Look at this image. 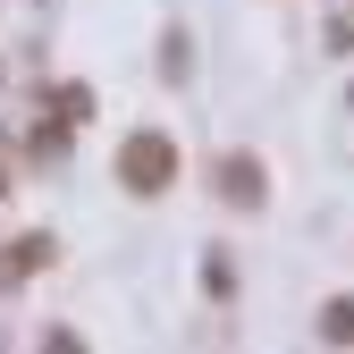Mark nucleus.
Segmentation results:
<instances>
[{
	"instance_id": "nucleus-1",
	"label": "nucleus",
	"mask_w": 354,
	"mask_h": 354,
	"mask_svg": "<svg viewBox=\"0 0 354 354\" xmlns=\"http://www.w3.org/2000/svg\"><path fill=\"white\" fill-rule=\"evenodd\" d=\"M169 177H177V144L160 127H136V136L118 144V186L127 194H169Z\"/></svg>"
},
{
	"instance_id": "nucleus-2",
	"label": "nucleus",
	"mask_w": 354,
	"mask_h": 354,
	"mask_svg": "<svg viewBox=\"0 0 354 354\" xmlns=\"http://www.w3.org/2000/svg\"><path fill=\"white\" fill-rule=\"evenodd\" d=\"M219 194H228L236 211H253V203H261V160H245V152L219 160Z\"/></svg>"
},
{
	"instance_id": "nucleus-3",
	"label": "nucleus",
	"mask_w": 354,
	"mask_h": 354,
	"mask_svg": "<svg viewBox=\"0 0 354 354\" xmlns=\"http://www.w3.org/2000/svg\"><path fill=\"white\" fill-rule=\"evenodd\" d=\"M321 337H337V346H354V295H337L329 313H321Z\"/></svg>"
},
{
	"instance_id": "nucleus-4",
	"label": "nucleus",
	"mask_w": 354,
	"mask_h": 354,
	"mask_svg": "<svg viewBox=\"0 0 354 354\" xmlns=\"http://www.w3.org/2000/svg\"><path fill=\"white\" fill-rule=\"evenodd\" d=\"M34 354H84V337H76V329H42V346H34Z\"/></svg>"
},
{
	"instance_id": "nucleus-5",
	"label": "nucleus",
	"mask_w": 354,
	"mask_h": 354,
	"mask_svg": "<svg viewBox=\"0 0 354 354\" xmlns=\"http://www.w3.org/2000/svg\"><path fill=\"white\" fill-rule=\"evenodd\" d=\"M0 194H9V177H0Z\"/></svg>"
}]
</instances>
